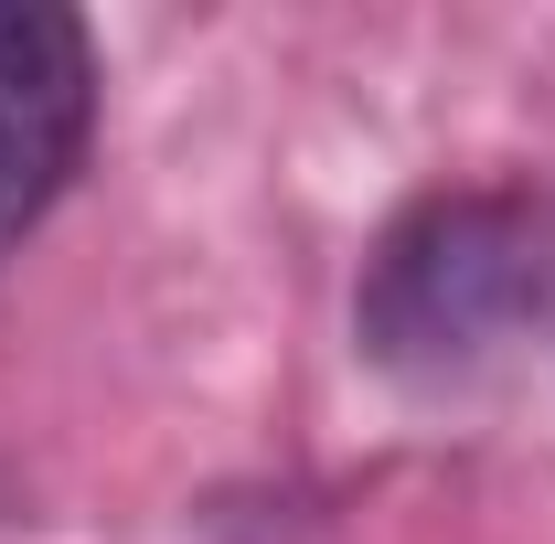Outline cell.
I'll return each instance as SVG.
<instances>
[{
	"instance_id": "1",
	"label": "cell",
	"mask_w": 555,
	"mask_h": 544,
	"mask_svg": "<svg viewBox=\"0 0 555 544\" xmlns=\"http://www.w3.org/2000/svg\"><path fill=\"white\" fill-rule=\"evenodd\" d=\"M352 332L396 385H481L545 332V224L513 193H427L385 224L352 288Z\"/></svg>"
},
{
	"instance_id": "2",
	"label": "cell",
	"mask_w": 555,
	"mask_h": 544,
	"mask_svg": "<svg viewBox=\"0 0 555 544\" xmlns=\"http://www.w3.org/2000/svg\"><path fill=\"white\" fill-rule=\"evenodd\" d=\"M96 129V43L54 0H0V257L65 204Z\"/></svg>"
}]
</instances>
